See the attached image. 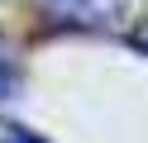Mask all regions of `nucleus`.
<instances>
[{"mask_svg": "<svg viewBox=\"0 0 148 143\" xmlns=\"http://www.w3.org/2000/svg\"><path fill=\"white\" fill-rule=\"evenodd\" d=\"M34 10L53 29H77V34H105L129 19L124 0H34Z\"/></svg>", "mask_w": 148, "mask_h": 143, "instance_id": "nucleus-1", "label": "nucleus"}, {"mask_svg": "<svg viewBox=\"0 0 148 143\" xmlns=\"http://www.w3.org/2000/svg\"><path fill=\"white\" fill-rule=\"evenodd\" d=\"M129 43H134V48H138V53H148V19H143V24H138V29H134V34H129Z\"/></svg>", "mask_w": 148, "mask_h": 143, "instance_id": "nucleus-4", "label": "nucleus"}, {"mask_svg": "<svg viewBox=\"0 0 148 143\" xmlns=\"http://www.w3.org/2000/svg\"><path fill=\"white\" fill-rule=\"evenodd\" d=\"M19 91V67H14V53L0 43V100H10Z\"/></svg>", "mask_w": 148, "mask_h": 143, "instance_id": "nucleus-2", "label": "nucleus"}, {"mask_svg": "<svg viewBox=\"0 0 148 143\" xmlns=\"http://www.w3.org/2000/svg\"><path fill=\"white\" fill-rule=\"evenodd\" d=\"M0 143H48L43 133L24 129V124H10V119H0Z\"/></svg>", "mask_w": 148, "mask_h": 143, "instance_id": "nucleus-3", "label": "nucleus"}]
</instances>
